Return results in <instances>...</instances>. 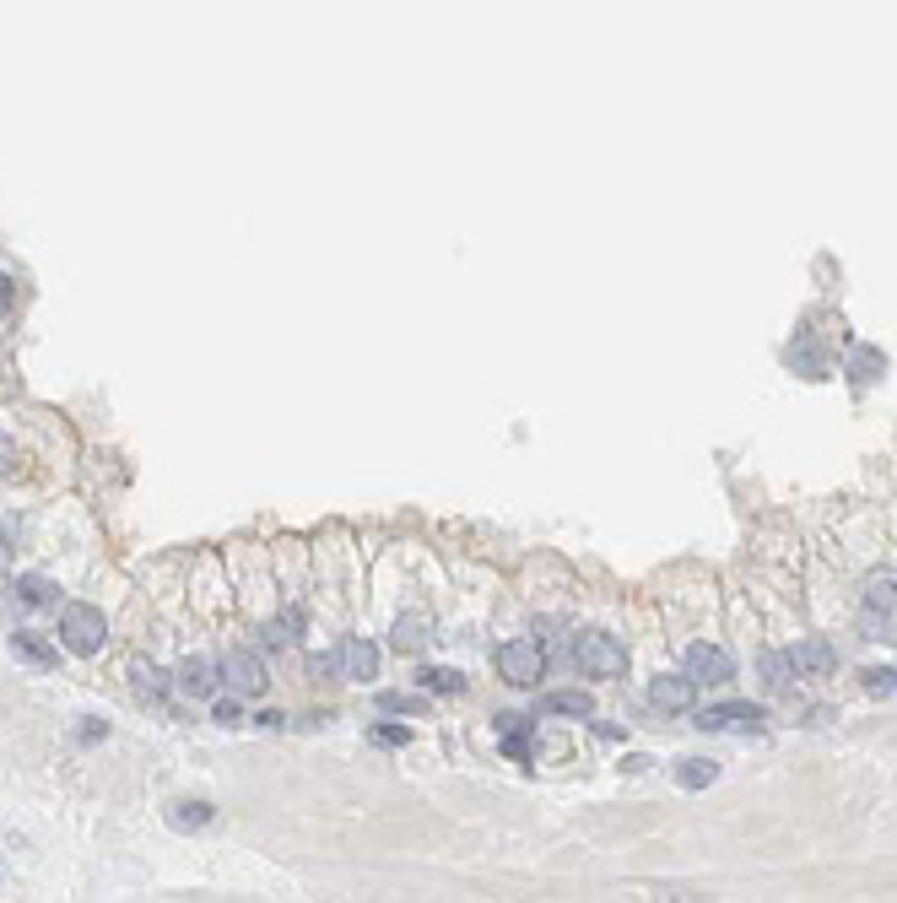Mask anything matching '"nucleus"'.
Listing matches in <instances>:
<instances>
[{
  "mask_svg": "<svg viewBox=\"0 0 897 903\" xmlns=\"http://www.w3.org/2000/svg\"><path fill=\"white\" fill-rule=\"evenodd\" d=\"M703 730H725V736H757L762 730V709L752 703H719V709H703L698 714Z\"/></svg>",
  "mask_w": 897,
  "mask_h": 903,
  "instance_id": "423d86ee",
  "label": "nucleus"
},
{
  "mask_svg": "<svg viewBox=\"0 0 897 903\" xmlns=\"http://www.w3.org/2000/svg\"><path fill=\"white\" fill-rule=\"evenodd\" d=\"M573 666L584 676H622L627 649H622V639H611V633H579V639H573Z\"/></svg>",
  "mask_w": 897,
  "mask_h": 903,
  "instance_id": "f03ea898",
  "label": "nucleus"
},
{
  "mask_svg": "<svg viewBox=\"0 0 897 903\" xmlns=\"http://www.w3.org/2000/svg\"><path fill=\"white\" fill-rule=\"evenodd\" d=\"M11 655L28 660V666H38V671L55 666V649H49L44 639H33V633H11Z\"/></svg>",
  "mask_w": 897,
  "mask_h": 903,
  "instance_id": "ddd939ff",
  "label": "nucleus"
},
{
  "mask_svg": "<svg viewBox=\"0 0 897 903\" xmlns=\"http://www.w3.org/2000/svg\"><path fill=\"white\" fill-rule=\"evenodd\" d=\"M498 671H503V682H514V687H535V682L546 676V649L535 644V639L503 644V649H498Z\"/></svg>",
  "mask_w": 897,
  "mask_h": 903,
  "instance_id": "7ed1b4c3",
  "label": "nucleus"
},
{
  "mask_svg": "<svg viewBox=\"0 0 897 903\" xmlns=\"http://www.w3.org/2000/svg\"><path fill=\"white\" fill-rule=\"evenodd\" d=\"M136 693H141V698H163V671L141 660V666H136Z\"/></svg>",
  "mask_w": 897,
  "mask_h": 903,
  "instance_id": "412c9836",
  "label": "nucleus"
},
{
  "mask_svg": "<svg viewBox=\"0 0 897 903\" xmlns=\"http://www.w3.org/2000/svg\"><path fill=\"white\" fill-rule=\"evenodd\" d=\"M687 676H692L698 687H703V682L719 687V682H730V676H735V660H730L719 644H692V649H687Z\"/></svg>",
  "mask_w": 897,
  "mask_h": 903,
  "instance_id": "0eeeda50",
  "label": "nucleus"
},
{
  "mask_svg": "<svg viewBox=\"0 0 897 903\" xmlns=\"http://www.w3.org/2000/svg\"><path fill=\"white\" fill-rule=\"evenodd\" d=\"M373 741H379V747H406V730H400V725H379V730H373Z\"/></svg>",
  "mask_w": 897,
  "mask_h": 903,
  "instance_id": "393cba45",
  "label": "nucleus"
},
{
  "mask_svg": "<svg viewBox=\"0 0 897 903\" xmlns=\"http://www.w3.org/2000/svg\"><path fill=\"white\" fill-rule=\"evenodd\" d=\"M692 698H698V682H692V676H654V687H649V703L665 714L692 709Z\"/></svg>",
  "mask_w": 897,
  "mask_h": 903,
  "instance_id": "6e6552de",
  "label": "nucleus"
},
{
  "mask_svg": "<svg viewBox=\"0 0 897 903\" xmlns=\"http://www.w3.org/2000/svg\"><path fill=\"white\" fill-rule=\"evenodd\" d=\"M168 822H173L179 833H195V828H206V822H211V806H206V801H173V806H168Z\"/></svg>",
  "mask_w": 897,
  "mask_h": 903,
  "instance_id": "4468645a",
  "label": "nucleus"
},
{
  "mask_svg": "<svg viewBox=\"0 0 897 903\" xmlns=\"http://www.w3.org/2000/svg\"><path fill=\"white\" fill-rule=\"evenodd\" d=\"M11 309V276H0V314Z\"/></svg>",
  "mask_w": 897,
  "mask_h": 903,
  "instance_id": "c85d7f7f",
  "label": "nucleus"
},
{
  "mask_svg": "<svg viewBox=\"0 0 897 903\" xmlns=\"http://www.w3.org/2000/svg\"><path fill=\"white\" fill-rule=\"evenodd\" d=\"M6 466H11V444L0 438V471H6Z\"/></svg>",
  "mask_w": 897,
  "mask_h": 903,
  "instance_id": "c756f323",
  "label": "nucleus"
},
{
  "mask_svg": "<svg viewBox=\"0 0 897 903\" xmlns=\"http://www.w3.org/2000/svg\"><path fill=\"white\" fill-rule=\"evenodd\" d=\"M427 644H433L427 617H400V622H395V649H400V655H422Z\"/></svg>",
  "mask_w": 897,
  "mask_h": 903,
  "instance_id": "f8f14e48",
  "label": "nucleus"
},
{
  "mask_svg": "<svg viewBox=\"0 0 897 903\" xmlns=\"http://www.w3.org/2000/svg\"><path fill=\"white\" fill-rule=\"evenodd\" d=\"M341 676L346 682H373V676H379V644L346 639L341 644Z\"/></svg>",
  "mask_w": 897,
  "mask_h": 903,
  "instance_id": "9d476101",
  "label": "nucleus"
},
{
  "mask_svg": "<svg viewBox=\"0 0 897 903\" xmlns=\"http://www.w3.org/2000/svg\"><path fill=\"white\" fill-rule=\"evenodd\" d=\"M865 606H870V612L897 617V574H870L865 579Z\"/></svg>",
  "mask_w": 897,
  "mask_h": 903,
  "instance_id": "9b49d317",
  "label": "nucleus"
},
{
  "mask_svg": "<svg viewBox=\"0 0 897 903\" xmlns=\"http://www.w3.org/2000/svg\"><path fill=\"white\" fill-rule=\"evenodd\" d=\"M676 779H681L687 790H708V785L719 779V763H708V758H687V763L676 768Z\"/></svg>",
  "mask_w": 897,
  "mask_h": 903,
  "instance_id": "dca6fc26",
  "label": "nucleus"
},
{
  "mask_svg": "<svg viewBox=\"0 0 897 903\" xmlns=\"http://www.w3.org/2000/svg\"><path fill=\"white\" fill-rule=\"evenodd\" d=\"M541 709H546V714H573V720H589V714H595V698H589V693H552Z\"/></svg>",
  "mask_w": 897,
  "mask_h": 903,
  "instance_id": "2eb2a0df",
  "label": "nucleus"
},
{
  "mask_svg": "<svg viewBox=\"0 0 897 903\" xmlns=\"http://www.w3.org/2000/svg\"><path fill=\"white\" fill-rule=\"evenodd\" d=\"M238 720H244V709H238V693H233L217 703V725H238Z\"/></svg>",
  "mask_w": 897,
  "mask_h": 903,
  "instance_id": "b1692460",
  "label": "nucleus"
},
{
  "mask_svg": "<svg viewBox=\"0 0 897 903\" xmlns=\"http://www.w3.org/2000/svg\"><path fill=\"white\" fill-rule=\"evenodd\" d=\"M103 639H109V628H103V612H98V606L71 601V606L60 612V644L71 649V655H98Z\"/></svg>",
  "mask_w": 897,
  "mask_h": 903,
  "instance_id": "f257e3e1",
  "label": "nucleus"
},
{
  "mask_svg": "<svg viewBox=\"0 0 897 903\" xmlns=\"http://www.w3.org/2000/svg\"><path fill=\"white\" fill-rule=\"evenodd\" d=\"M789 676H795V666H789V655H762V687L768 693H784Z\"/></svg>",
  "mask_w": 897,
  "mask_h": 903,
  "instance_id": "f3484780",
  "label": "nucleus"
},
{
  "mask_svg": "<svg viewBox=\"0 0 897 903\" xmlns=\"http://www.w3.org/2000/svg\"><path fill=\"white\" fill-rule=\"evenodd\" d=\"M422 687H427V693H465V676L433 666V671H422Z\"/></svg>",
  "mask_w": 897,
  "mask_h": 903,
  "instance_id": "aec40b11",
  "label": "nucleus"
},
{
  "mask_svg": "<svg viewBox=\"0 0 897 903\" xmlns=\"http://www.w3.org/2000/svg\"><path fill=\"white\" fill-rule=\"evenodd\" d=\"M876 368H881V357H876V352H860V379H876Z\"/></svg>",
  "mask_w": 897,
  "mask_h": 903,
  "instance_id": "cd10ccee",
  "label": "nucleus"
},
{
  "mask_svg": "<svg viewBox=\"0 0 897 903\" xmlns=\"http://www.w3.org/2000/svg\"><path fill=\"white\" fill-rule=\"evenodd\" d=\"M173 682H179L184 698H211V693L222 687V660H211V655H184Z\"/></svg>",
  "mask_w": 897,
  "mask_h": 903,
  "instance_id": "39448f33",
  "label": "nucleus"
},
{
  "mask_svg": "<svg viewBox=\"0 0 897 903\" xmlns=\"http://www.w3.org/2000/svg\"><path fill=\"white\" fill-rule=\"evenodd\" d=\"M384 709H390V714H417V709H422V698H406V693H390V698H384Z\"/></svg>",
  "mask_w": 897,
  "mask_h": 903,
  "instance_id": "5701e85b",
  "label": "nucleus"
},
{
  "mask_svg": "<svg viewBox=\"0 0 897 903\" xmlns=\"http://www.w3.org/2000/svg\"><path fill=\"white\" fill-rule=\"evenodd\" d=\"M860 628H865V639H881V644H897V617H887V612H870V606H865V617H860Z\"/></svg>",
  "mask_w": 897,
  "mask_h": 903,
  "instance_id": "6ab92c4d",
  "label": "nucleus"
},
{
  "mask_svg": "<svg viewBox=\"0 0 897 903\" xmlns=\"http://www.w3.org/2000/svg\"><path fill=\"white\" fill-rule=\"evenodd\" d=\"M865 687H870L876 698H892V693H897V671H865Z\"/></svg>",
  "mask_w": 897,
  "mask_h": 903,
  "instance_id": "4be33fe9",
  "label": "nucleus"
},
{
  "mask_svg": "<svg viewBox=\"0 0 897 903\" xmlns=\"http://www.w3.org/2000/svg\"><path fill=\"white\" fill-rule=\"evenodd\" d=\"M222 682L233 687L238 698H260L271 676H265V660H260V655H249V649H233V655L222 660Z\"/></svg>",
  "mask_w": 897,
  "mask_h": 903,
  "instance_id": "20e7f679",
  "label": "nucleus"
},
{
  "mask_svg": "<svg viewBox=\"0 0 897 903\" xmlns=\"http://www.w3.org/2000/svg\"><path fill=\"white\" fill-rule=\"evenodd\" d=\"M292 628H298V617H281V622H271V633H265V639H271V644H287Z\"/></svg>",
  "mask_w": 897,
  "mask_h": 903,
  "instance_id": "a878e982",
  "label": "nucleus"
},
{
  "mask_svg": "<svg viewBox=\"0 0 897 903\" xmlns=\"http://www.w3.org/2000/svg\"><path fill=\"white\" fill-rule=\"evenodd\" d=\"M789 666H795V676H833L838 655L827 639H800L795 649H789Z\"/></svg>",
  "mask_w": 897,
  "mask_h": 903,
  "instance_id": "1a4fd4ad",
  "label": "nucleus"
},
{
  "mask_svg": "<svg viewBox=\"0 0 897 903\" xmlns=\"http://www.w3.org/2000/svg\"><path fill=\"white\" fill-rule=\"evenodd\" d=\"M503 752H508V758H530V741H525V736H508Z\"/></svg>",
  "mask_w": 897,
  "mask_h": 903,
  "instance_id": "bb28decb",
  "label": "nucleus"
},
{
  "mask_svg": "<svg viewBox=\"0 0 897 903\" xmlns=\"http://www.w3.org/2000/svg\"><path fill=\"white\" fill-rule=\"evenodd\" d=\"M17 595H22L28 606H49V601H55V584H49L44 574H22V579H17Z\"/></svg>",
  "mask_w": 897,
  "mask_h": 903,
  "instance_id": "a211bd4d",
  "label": "nucleus"
}]
</instances>
